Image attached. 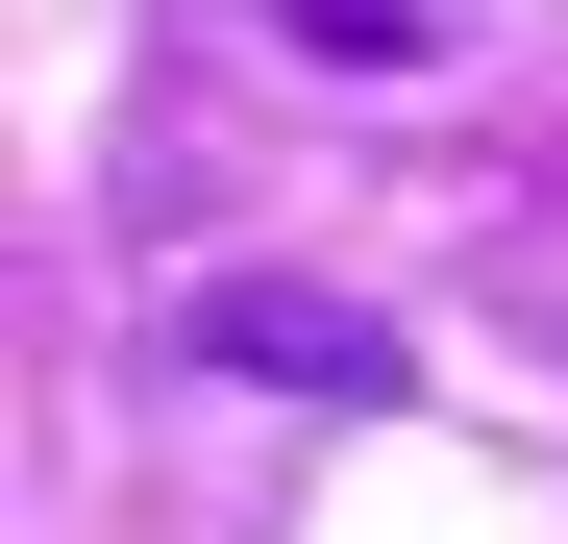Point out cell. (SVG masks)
I'll return each mask as SVG.
<instances>
[{
  "label": "cell",
  "instance_id": "cell-2",
  "mask_svg": "<svg viewBox=\"0 0 568 544\" xmlns=\"http://www.w3.org/2000/svg\"><path fill=\"white\" fill-rule=\"evenodd\" d=\"M297 26H322V50H371V74H396V50H420V0H297Z\"/></svg>",
  "mask_w": 568,
  "mask_h": 544
},
{
  "label": "cell",
  "instance_id": "cell-1",
  "mask_svg": "<svg viewBox=\"0 0 568 544\" xmlns=\"http://www.w3.org/2000/svg\"><path fill=\"white\" fill-rule=\"evenodd\" d=\"M173 346H199V372H247V396H396V322L322 298V272H223Z\"/></svg>",
  "mask_w": 568,
  "mask_h": 544
}]
</instances>
